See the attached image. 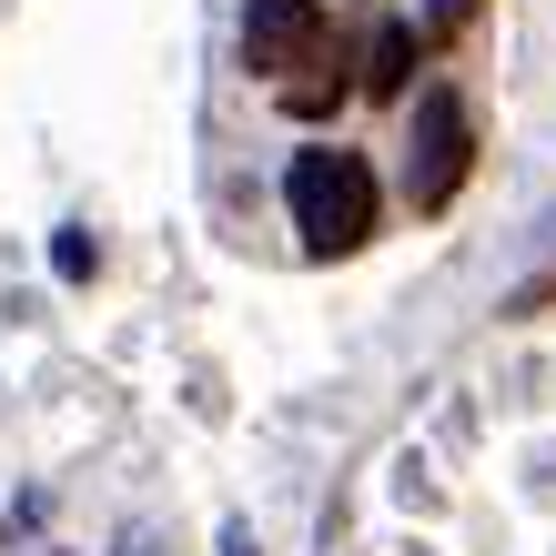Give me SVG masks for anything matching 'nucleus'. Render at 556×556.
<instances>
[{
	"label": "nucleus",
	"mask_w": 556,
	"mask_h": 556,
	"mask_svg": "<svg viewBox=\"0 0 556 556\" xmlns=\"http://www.w3.org/2000/svg\"><path fill=\"white\" fill-rule=\"evenodd\" d=\"M476 11H485V0H425V30H435V41H455Z\"/></svg>",
	"instance_id": "nucleus-6"
},
{
	"label": "nucleus",
	"mask_w": 556,
	"mask_h": 556,
	"mask_svg": "<svg viewBox=\"0 0 556 556\" xmlns=\"http://www.w3.org/2000/svg\"><path fill=\"white\" fill-rule=\"evenodd\" d=\"M546 304H556V264H546V274H527V283L506 293V314H546Z\"/></svg>",
	"instance_id": "nucleus-7"
},
{
	"label": "nucleus",
	"mask_w": 556,
	"mask_h": 556,
	"mask_svg": "<svg viewBox=\"0 0 556 556\" xmlns=\"http://www.w3.org/2000/svg\"><path fill=\"white\" fill-rule=\"evenodd\" d=\"M324 61V11L314 0H243V72L293 81Z\"/></svg>",
	"instance_id": "nucleus-3"
},
{
	"label": "nucleus",
	"mask_w": 556,
	"mask_h": 556,
	"mask_svg": "<svg viewBox=\"0 0 556 556\" xmlns=\"http://www.w3.org/2000/svg\"><path fill=\"white\" fill-rule=\"evenodd\" d=\"M51 264H61V283H91V274H102V253H91L81 223H61V233H51Z\"/></svg>",
	"instance_id": "nucleus-5"
},
{
	"label": "nucleus",
	"mask_w": 556,
	"mask_h": 556,
	"mask_svg": "<svg viewBox=\"0 0 556 556\" xmlns=\"http://www.w3.org/2000/svg\"><path fill=\"white\" fill-rule=\"evenodd\" d=\"M476 173V122L455 91H425L415 102V213H445L455 182Z\"/></svg>",
	"instance_id": "nucleus-2"
},
{
	"label": "nucleus",
	"mask_w": 556,
	"mask_h": 556,
	"mask_svg": "<svg viewBox=\"0 0 556 556\" xmlns=\"http://www.w3.org/2000/svg\"><path fill=\"white\" fill-rule=\"evenodd\" d=\"M283 203H293V233H304L314 264H344V253L375 243L384 223V192H375V162L344 152V142H314L283 162Z\"/></svg>",
	"instance_id": "nucleus-1"
},
{
	"label": "nucleus",
	"mask_w": 556,
	"mask_h": 556,
	"mask_svg": "<svg viewBox=\"0 0 556 556\" xmlns=\"http://www.w3.org/2000/svg\"><path fill=\"white\" fill-rule=\"evenodd\" d=\"M223 556H253V536H243V527H223Z\"/></svg>",
	"instance_id": "nucleus-8"
},
{
	"label": "nucleus",
	"mask_w": 556,
	"mask_h": 556,
	"mask_svg": "<svg viewBox=\"0 0 556 556\" xmlns=\"http://www.w3.org/2000/svg\"><path fill=\"white\" fill-rule=\"evenodd\" d=\"M415 61H425V30H405V21H375V30H365V72H354V91L395 102V91L415 81Z\"/></svg>",
	"instance_id": "nucleus-4"
}]
</instances>
